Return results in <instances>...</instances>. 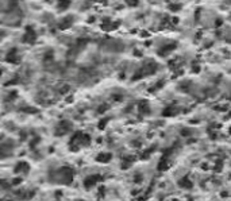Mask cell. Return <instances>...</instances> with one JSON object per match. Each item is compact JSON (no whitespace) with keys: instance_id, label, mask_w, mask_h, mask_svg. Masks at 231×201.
Returning a JSON list of instances; mask_svg holds the SVG:
<instances>
[{"instance_id":"6","label":"cell","mask_w":231,"mask_h":201,"mask_svg":"<svg viewBox=\"0 0 231 201\" xmlns=\"http://www.w3.org/2000/svg\"><path fill=\"white\" fill-rule=\"evenodd\" d=\"M69 6V0H60L58 1V8L60 10H65Z\"/></svg>"},{"instance_id":"7","label":"cell","mask_w":231,"mask_h":201,"mask_svg":"<svg viewBox=\"0 0 231 201\" xmlns=\"http://www.w3.org/2000/svg\"><path fill=\"white\" fill-rule=\"evenodd\" d=\"M173 49H174V45H169V46H166V47H164V49L160 50V54H165V53L170 51V50H173Z\"/></svg>"},{"instance_id":"9","label":"cell","mask_w":231,"mask_h":201,"mask_svg":"<svg viewBox=\"0 0 231 201\" xmlns=\"http://www.w3.org/2000/svg\"><path fill=\"white\" fill-rule=\"evenodd\" d=\"M105 123H107V119H104V120H103L102 123H100V124H99V128H103V127H104V124H105Z\"/></svg>"},{"instance_id":"5","label":"cell","mask_w":231,"mask_h":201,"mask_svg":"<svg viewBox=\"0 0 231 201\" xmlns=\"http://www.w3.org/2000/svg\"><path fill=\"white\" fill-rule=\"evenodd\" d=\"M110 159H111V154H103L97 157V161H100V162H107Z\"/></svg>"},{"instance_id":"2","label":"cell","mask_w":231,"mask_h":201,"mask_svg":"<svg viewBox=\"0 0 231 201\" xmlns=\"http://www.w3.org/2000/svg\"><path fill=\"white\" fill-rule=\"evenodd\" d=\"M180 186H182V188H191V186H192V182L188 180V177H185L184 180L180 181Z\"/></svg>"},{"instance_id":"8","label":"cell","mask_w":231,"mask_h":201,"mask_svg":"<svg viewBox=\"0 0 231 201\" xmlns=\"http://www.w3.org/2000/svg\"><path fill=\"white\" fill-rule=\"evenodd\" d=\"M127 3L131 4V6H137V4H138V0H127Z\"/></svg>"},{"instance_id":"3","label":"cell","mask_w":231,"mask_h":201,"mask_svg":"<svg viewBox=\"0 0 231 201\" xmlns=\"http://www.w3.org/2000/svg\"><path fill=\"white\" fill-rule=\"evenodd\" d=\"M70 22H72V16H69V18H66V19H64V21H62V23L60 24V27H61V29H66V27L70 26Z\"/></svg>"},{"instance_id":"1","label":"cell","mask_w":231,"mask_h":201,"mask_svg":"<svg viewBox=\"0 0 231 201\" xmlns=\"http://www.w3.org/2000/svg\"><path fill=\"white\" fill-rule=\"evenodd\" d=\"M100 180H102L100 175H91V177L85 178L84 185H85V188H91V186H93V185H96Z\"/></svg>"},{"instance_id":"4","label":"cell","mask_w":231,"mask_h":201,"mask_svg":"<svg viewBox=\"0 0 231 201\" xmlns=\"http://www.w3.org/2000/svg\"><path fill=\"white\" fill-rule=\"evenodd\" d=\"M174 109H176V108L169 107V108H166V109L162 112V115H164V116H170V115H174L176 112H177V111H174Z\"/></svg>"}]
</instances>
